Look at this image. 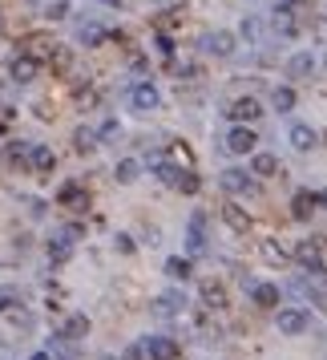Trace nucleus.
<instances>
[{
  "label": "nucleus",
  "mask_w": 327,
  "mask_h": 360,
  "mask_svg": "<svg viewBox=\"0 0 327 360\" xmlns=\"http://www.w3.org/2000/svg\"><path fill=\"white\" fill-rule=\"evenodd\" d=\"M218 186H222L227 195H239V198L259 195V182H255V174H251V170H243V166H227V170L218 174Z\"/></svg>",
  "instance_id": "1"
},
{
  "label": "nucleus",
  "mask_w": 327,
  "mask_h": 360,
  "mask_svg": "<svg viewBox=\"0 0 327 360\" xmlns=\"http://www.w3.org/2000/svg\"><path fill=\"white\" fill-rule=\"evenodd\" d=\"M117 138H126V126H121L117 117H109V122H101V130H98V142H117Z\"/></svg>",
  "instance_id": "33"
},
{
  "label": "nucleus",
  "mask_w": 327,
  "mask_h": 360,
  "mask_svg": "<svg viewBox=\"0 0 327 360\" xmlns=\"http://www.w3.org/2000/svg\"><path fill=\"white\" fill-rule=\"evenodd\" d=\"M45 57H49V65L57 69V73H69V69H73V49H69V45H53Z\"/></svg>",
  "instance_id": "26"
},
{
  "label": "nucleus",
  "mask_w": 327,
  "mask_h": 360,
  "mask_svg": "<svg viewBox=\"0 0 327 360\" xmlns=\"http://www.w3.org/2000/svg\"><path fill=\"white\" fill-rule=\"evenodd\" d=\"M279 300H283V292H279L275 283H255V288H251V304H255V308L275 311V308H279Z\"/></svg>",
  "instance_id": "13"
},
{
  "label": "nucleus",
  "mask_w": 327,
  "mask_h": 360,
  "mask_svg": "<svg viewBox=\"0 0 327 360\" xmlns=\"http://www.w3.org/2000/svg\"><path fill=\"white\" fill-rule=\"evenodd\" d=\"M53 166H57L53 146H33V150H29V170H36V174H49Z\"/></svg>",
  "instance_id": "18"
},
{
  "label": "nucleus",
  "mask_w": 327,
  "mask_h": 360,
  "mask_svg": "<svg viewBox=\"0 0 327 360\" xmlns=\"http://www.w3.org/2000/svg\"><path fill=\"white\" fill-rule=\"evenodd\" d=\"M29 360H53V356H49V348H36V352H33Z\"/></svg>",
  "instance_id": "40"
},
{
  "label": "nucleus",
  "mask_w": 327,
  "mask_h": 360,
  "mask_svg": "<svg viewBox=\"0 0 327 360\" xmlns=\"http://www.w3.org/2000/svg\"><path fill=\"white\" fill-rule=\"evenodd\" d=\"M69 255H73V239H69L65 231H57L49 239V259L53 263H69Z\"/></svg>",
  "instance_id": "23"
},
{
  "label": "nucleus",
  "mask_w": 327,
  "mask_h": 360,
  "mask_svg": "<svg viewBox=\"0 0 327 360\" xmlns=\"http://www.w3.org/2000/svg\"><path fill=\"white\" fill-rule=\"evenodd\" d=\"M105 4H121V0H105Z\"/></svg>",
  "instance_id": "42"
},
{
  "label": "nucleus",
  "mask_w": 327,
  "mask_h": 360,
  "mask_svg": "<svg viewBox=\"0 0 327 360\" xmlns=\"http://www.w3.org/2000/svg\"><path fill=\"white\" fill-rule=\"evenodd\" d=\"M130 101H133V110H142V114H146V110H158V105H162V94H158V85L138 82L130 89Z\"/></svg>",
  "instance_id": "10"
},
{
  "label": "nucleus",
  "mask_w": 327,
  "mask_h": 360,
  "mask_svg": "<svg viewBox=\"0 0 327 360\" xmlns=\"http://www.w3.org/2000/svg\"><path fill=\"white\" fill-rule=\"evenodd\" d=\"M206 49H211L214 57H234V49H239V37L230 33V29H214V33L206 37Z\"/></svg>",
  "instance_id": "12"
},
{
  "label": "nucleus",
  "mask_w": 327,
  "mask_h": 360,
  "mask_svg": "<svg viewBox=\"0 0 327 360\" xmlns=\"http://www.w3.org/2000/svg\"><path fill=\"white\" fill-rule=\"evenodd\" d=\"M271 105H275V114H291L295 105H299V98H295L291 85H275L271 89Z\"/></svg>",
  "instance_id": "20"
},
{
  "label": "nucleus",
  "mask_w": 327,
  "mask_h": 360,
  "mask_svg": "<svg viewBox=\"0 0 327 360\" xmlns=\"http://www.w3.org/2000/svg\"><path fill=\"white\" fill-rule=\"evenodd\" d=\"M186 239H190V251H206V214L202 211L190 214V235Z\"/></svg>",
  "instance_id": "22"
},
{
  "label": "nucleus",
  "mask_w": 327,
  "mask_h": 360,
  "mask_svg": "<svg viewBox=\"0 0 327 360\" xmlns=\"http://www.w3.org/2000/svg\"><path fill=\"white\" fill-rule=\"evenodd\" d=\"M251 174H255V179H275L279 174V158L275 154H267V150H255V154H251Z\"/></svg>",
  "instance_id": "14"
},
{
  "label": "nucleus",
  "mask_w": 327,
  "mask_h": 360,
  "mask_svg": "<svg viewBox=\"0 0 327 360\" xmlns=\"http://www.w3.org/2000/svg\"><path fill=\"white\" fill-rule=\"evenodd\" d=\"M271 29H275L279 41H295V37H299V20H295V13H283V8H275Z\"/></svg>",
  "instance_id": "15"
},
{
  "label": "nucleus",
  "mask_w": 327,
  "mask_h": 360,
  "mask_svg": "<svg viewBox=\"0 0 327 360\" xmlns=\"http://www.w3.org/2000/svg\"><path fill=\"white\" fill-rule=\"evenodd\" d=\"M202 300H206L211 308H222V304H227V288H222L218 279H206V283H202Z\"/></svg>",
  "instance_id": "30"
},
{
  "label": "nucleus",
  "mask_w": 327,
  "mask_h": 360,
  "mask_svg": "<svg viewBox=\"0 0 327 360\" xmlns=\"http://www.w3.org/2000/svg\"><path fill=\"white\" fill-rule=\"evenodd\" d=\"M36 73H41V61H36L33 53H20V57L8 61V77H13L17 85H33Z\"/></svg>",
  "instance_id": "6"
},
{
  "label": "nucleus",
  "mask_w": 327,
  "mask_h": 360,
  "mask_svg": "<svg viewBox=\"0 0 327 360\" xmlns=\"http://www.w3.org/2000/svg\"><path fill=\"white\" fill-rule=\"evenodd\" d=\"M275 328L283 336H303L311 328V311L307 308H275Z\"/></svg>",
  "instance_id": "2"
},
{
  "label": "nucleus",
  "mask_w": 327,
  "mask_h": 360,
  "mask_svg": "<svg viewBox=\"0 0 327 360\" xmlns=\"http://www.w3.org/2000/svg\"><path fill=\"white\" fill-rule=\"evenodd\" d=\"M315 195L311 191H295L291 195V219H299V223H311V214H315Z\"/></svg>",
  "instance_id": "16"
},
{
  "label": "nucleus",
  "mask_w": 327,
  "mask_h": 360,
  "mask_svg": "<svg viewBox=\"0 0 327 360\" xmlns=\"http://www.w3.org/2000/svg\"><path fill=\"white\" fill-rule=\"evenodd\" d=\"M299 263H303L307 271H315V276H323V259H319V251H315L311 243L299 247Z\"/></svg>",
  "instance_id": "31"
},
{
  "label": "nucleus",
  "mask_w": 327,
  "mask_h": 360,
  "mask_svg": "<svg viewBox=\"0 0 327 360\" xmlns=\"http://www.w3.org/2000/svg\"><path fill=\"white\" fill-rule=\"evenodd\" d=\"M166 276L186 283V279L194 276V267H190V259H186V255H170V259H166Z\"/></svg>",
  "instance_id": "28"
},
{
  "label": "nucleus",
  "mask_w": 327,
  "mask_h": 360,
  "mask_svg": "<svg viewBox=\"0 0 327 360\" xmlns=\"http://www.w3.org/2000/svg\"><path fill=\"white\" fill-rule=\"evenodd\" d=\"M45 17L49 20H65L69 17V0H49V4H45Z\"/></svg>",
  "instance_id": "36"
},
{
  "label": "nucleus",
  "mask_w": 327,
  "mask_h": 360,
  "mask_svg": "<svg viewBox=\"0 0 327 360\" xmlns=\"http://www.w3.org/2000/svg\"><path fill=\"white\" fill-rule=\"evenodd\" d=\"M57 336L61 340H81V336H89V316H69Z\"/></svg>",
  "instance_id": "24"
},
{
  "label": "nucleus",
  "mask_w": 327,
  "mask_h": 360,
  "mask_svg": "<svg viewBox=\"0 0 327 360\" xmlns=\"http://www.w3.org/2000/svg\"><path fill=\"white\" fill-rule=\"evenodd\" d=\"M98 146H101L98 130H89V126H77V130H73V150H77V154H93Z\"/></svg>",
  "instance_id": "25"
},
{
  "label": "nucleus",
  "mask_w": 327,
  "mask_h": 360,
  "mask_svg": "<svg viewBox=\"0 0 327 360\" xmlns=\"http://www.w3.org/2000/svg\"><path fill=\"white\" fill-rule=\"evenodd\" d=\"M287 142H291V150H299V154H307V150L319 146V134L311 130L307 122H295L291 130H287Z\"/></svg>",
  "instance_id": "11"
},
{
  "label": "nucleus",
  "mask_w": 327,
  "mask_h": 360,
  "mask_svg": "<svg viewBox=\"0 0 327 360\" xmlns=\"http://www.w3.org/2000/svg\"><path fill=\"white\" fill-rule=\"evenodd\" d=\"M259 33H262V20L259 17H243V25H239V33H234V37H243L246 45H255Z\"/></svg>",
  "instance_id": "32"
},
{
  "label": "nucleus",
  "mask_w": 327,
  "mask_h": 360,
  "mask_svg": "<svg viewBox=\"0 0 327 360\" xmlns=\"http://www.w3.org/2000/svg\"><path fill=\"white\" fill-rule=\"evenodd\" d=\"M262 259L267 263H275V267H287V263H291V255H287V247H279L275 239H262Z\"/></svg>",
  "instance_id": "27"
},
{
  "label": "nucleus",
  "mask_w": 327,
  "mask_h": 360,
  "mask_svg": "<svg viewBox=\"0 0 327 360\" xmlns=\"http://www.w3.org/2000/svg\"><path fill=\"white\" fill-rule=\"evenodd\" d=\"M154 174H158V179H162L166 186H174V182H178V174H182V166H178V162H170V158H162V154H158V158H154Z\"/></svg>",
  "instance_id": "29"
},
{
  "label": "nucleus",
  "mask_w": 327,
  "mask_h": 360,
  "mask_svg": "<svg viewBox=\"0 0 327 360\" xmlns=\"http://www.w3.org/2000/svg\"><path fill=\"white\" fill-rule=\"evenodd\" d=\"M222 114L230 117V126H255V122L262 117V105L255 98H234V101L222 105Z\"/></svg>",
  "instance_id": "3"
},
{
  "label": "nucleus",
  "mask_w": 327,
  "mask_h": 360,
  "mask_svg": "<svg viewBox=\"0 0 327 360\" xmlns=\"http://www.w3.org/2000/svg\"><path fill=\"white\" fill-rule=\"evenodd\" d=\"M315 202H319V207L327 211V191H319V195H315Z\"/></svg>",
  "instance_id": "41"
},
{
  "label": "nucleus",
  "mask_w": 327,
  "mask_h": 360,
  "mask_svg": "<svg viewBox=\"0 0 327 360\" xmlns=\"http://www.w3.org/2000/svg\"><path fill=\"white\" fill-rule=\"evenodd\" d=\"M77 105H81V110L98 105V94H93V89H81V94H77Z\"/></svg>",
  "instance_id": "38"
},
{
  "label": "nucleus",
  "mask_w": 327,
  "mask_h": 360,
  "mask_svg": "<svg viewBox=\"0 0 327 360\" xmlns=\"http://www.w3.org/2000/svg\"><path fill=\"white\" fill-rule=\"evenodd\" d=\"M114 179H117V186H133V182L142 179V162L138 158H121L114 166Z\"/></svg>",
  "instance_id": "19"
},
{
  "label": "nucleus",
  "mask_w": 327,
  "mask_h": 360,
  "mask_svg": "<svg viewBox=\"0 0 327 360\" xmlns=\"http://www.w3.org/2000/svg\"><path fill=\"white\" fill-rule=\"evenodd\" d=\"M142 352H146L149 360H178V344L170 340V336H149V340H142Z\"/></svg>",
  "instance_id": "9"
},
{
  "label": "nucleus",
  "mask_w": 327,
  "mask_h": 360,
  "mask_svg": "<svg viewBox=\"0 0 327 360\" xmlns=\"http://www.w3.org/2000/svg\"><path fill=\"white\" fill-rule=\"evenodd\" d=\"M57 202H61V207H85V202H89V195H85L81 182H65V186L57 191Z\"/></svg>",
  "instance_id": "21"
},
{
  "label": "nucleus",
  "mask_w": 327,
  "mask_h": 360,
  "mask_svg": "<svg viewBox=\"0 0 327 360\" xmlns=\"http://www.w3.org/2000/svg\"><path fill=\"white\" fill-rule=\"evenodd\" d=\"M315 65H319V61H315V53L299 49V53H291V57H287V77H291V82H303V77H311V73H315Z\"/></svg>",
  "instance_id": "7"
},
{
  "label": "nucleus",
  "mask_w": 327,
  "mask_h": 360,
  "mask_svg": "<svg viewBox=\"0 0 327 360\" xmlns=\"http://www.w3.org/2000/svg\"><path fill=\"white\" fill-rule=\"evenodd\" d=\"M174 186H178L182 195H198V191H202V182H198V174H194V170H182Z\"/></svg>",
  "instance_id": "35"
},
{
  "label": "nucleus",
  "mask_w": 327,
  "mask_h": 360,
  "mask_svg": "<svg viewBox=\"0 0 327 360\" xmlns=\"http://www.w3.org/2000/svg\"><path fill=\"white\" fill-rule=\"evenodd\" d=\"M222 223H227L234 235H246V231L255 227V223H251V214H246V207H239L234 198H227V202H222Z\"/></svg>",
  "instance_id": "8"
},
{
  "label": "nucleus",
  "mask_w": 327,
  "mask_h": 360,
  "mask_svg": "<svg viewBox=\"0 0 327 360\" xmlns=\"http://www.w3.org/2000/svg\"><path fill=\"white\" fill-rule=\"evenodd\" d=\"M114 247L121 251V255H133V239L130 235H114Z\"/></svg>",
  "instance_id": "37"
},
{
  "label": "nucleus",
  "mask_w": 327,
  "mask_h": 360,
  "mask_svg": "<svg viewBox=\"0 0 327 360\" xmlns=\"http://www.w3.org/2000/svg\"><path fill=\"white\" fill-rule=\"evenodd\" d=\"M227 150L230 154H255L259 150V134H255V126H230L227 130Z\"/></svg>",
  "instance_id": "5"
},
{
  "label": "nucleus",
  "mask_w": 327,
  "mask_h": 360,
  "mask_svg": "<svg viewBox=\"0 0 327 360\" xmlns=\"http://www.w3.org/2000/svg\"><path fill=\"white\" fill-rule=\"evenodd\" d=\"M105 37H109V29H105V25H98V20H81V29H77V41H81L85 49H98Z\"/></svg>",
  "instance_id": "17"
},
{
  "label": "nucleus",
  "mask_w": 327,
  "mask_h": 360,
  "mask_svg": "<svg viewBox=\"0 0 327 360\" xmlns=\"http://www.w3.org/2000/svg\"><path fill=\"white\" fill-rule=\"evenodd\" d=\"M186 304H190V295L178 292V288H170V292L154 295L149 311H154V316H162V320H170V316H182V311H186Z\"/></svg>",
  "instance_id": "4"
},
{
  "label": "nucleus",
  "mask_w": 327,
  "mask_h": 360,
  "mask_svg": "<svg viewBox=\"0 0 327 360\" xmlns=\"http://www.w3.org/2000/svg\"><path fill=\"white\" fill-rule=\"evenodd\" d=\"M29 142H8V150H4V158H8V162L13 166H29Z\"/></svg>",
  "instance_id": "34"
},
{
  "label": "nucleus",
  "mask_w": 327,
  "mask_h": 360,
  "mask_svg": "<svg viewBox=\"0 0 327 360\" xmlns=\"http://www.w3.org/2000/svg\"><path fill=\"white\" fill-rule=\"evenodd\" d=\"M307 0H275V8H283V13H295V8H303Z\"/></svg>",
  "instance_id": "39"
}]
</instances>
